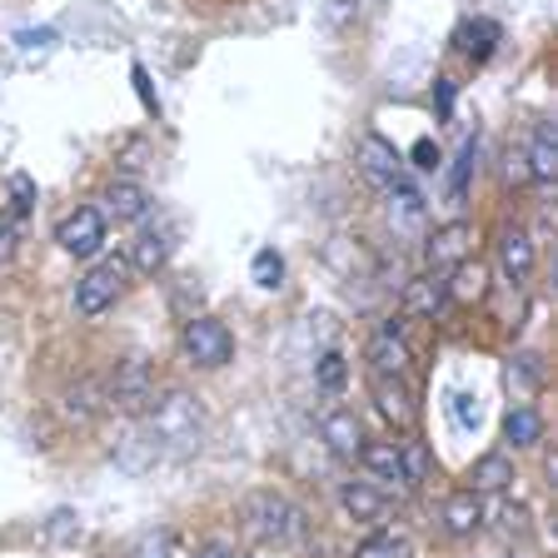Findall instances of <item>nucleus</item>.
I'll return each instance as SVG.
<instances>
[{"label":"nucleus","instance_id":"obj_1","mask_svg":"<svg viewBox=\"0 0 558 558\" xmlns=\"http://www.w3.org/2000/svg\"><path fill=\"white\" fill-rule=\"evenodd\" d=\"M199 429H205V414H199L195 395L185 389H170V395L150 399V434L165 449H195Z\"/></svg>","mask_w":558,"mask_h":558},{"label":"nucleus","instance_id":"obj_2","mask_svg":"<svg viewBox=\"0 0 558 558\" xmlns=\"http://www.w3.org/2000/svg\"><path fill=\"white\" fill-rule=\"evenodd\" d=\"M240 519H244V534L255 538V544H290V538L300 534V509H294L284 494H275V488L250 494Z\"/></svg>","mask_w":558,"mask_h":558},{"label":"nucleus","instance_id":"obj_3","mask_svg":"<svg viewBox=\"0 0 558 558\" xmlns=\"http://www.w3.org/2000/svg\"><path fill=\"white\" fill-rule=\"evenodd\" d=\"M180 354L195 369H220L234 360V335L225 329V319H209V314H190L185 329H180Z\"/></svg>","mask_w":558,"mask_h":558},{"label":"nucleus","instance_id":"obj_4","mask_svg":"<svg viewBox=\"0 0 558 558\" xmlns=\"http://www.w3.org/2000/svg\"><path fill=\"white\" fill-rule=\"evenodd\" d=\"M125 284H130V265H125V259H120V255L100 259V265H95L90 275L75 284V310H81L85 319H95V314H105V310H116L120 294H125Z\"/></svg>","mask_w":558,"mask_h":558},{"label":"nucleus","instance_id":"obj_5","mask_svg":"<svg viewBox=\"0 0 558 558\" xmlns=\"http://www.w3.org/2000/svg\"><path fill=\"white\" fill-rule=\"evenodd\" d=\"M155 399V374L145 360H120L105 379V409L116 414H145Z\"/></svg>","mask_w":558,"mask_h":558},{"label":"nucleus","instance_id":"obj_6","mask_svg":"<svg viewBox=\"0 0 558 558\" xmlns=\"http://www.w3.org/2000/svg\"><path fill=\"white\" fill-rule=\"evenodd\" d=\"M56 244L65 250V255H75V259L100 255V244H105V215H100V209H90V205H81L75 215H65V220H60Z\"/></svg>","mask_w":558,"mask_h":558},{"label":"nucleus","instance_id":"obj_7","mask_svg":"<svg viewBox=\"0 0 558 558\" xmlns=\"http://www.w3.org/2000/svg\"><path fill=\"white\" fill-rule=\"evenodd\" d=\"M424 255H429V269L449 275L453 265H464V259H474V225H464V220L439 225V230H434L429 240H424Z\"/></svg>","mask_w":558,"mask_h":558},{"label":"nucleus","instance_id":"obj_8","mask_svg":"<svg viewBox=\"0 0 558 558\" xmlns=\"http://www.w3.org/2000/svg\"><path fill=\"white\" fill-rule=\"evenodd\" d=\"M354 160H360V174L374 190H389L399 174H404V160H399V150L384 135H364L360 150H354Z\"/></svg>","mask_w":558,"mask_h":558},{"label":"nucleus","instance_id":"obj_9","mask_svg":"<svg viewBox=\"0 0 558 558\" xmlns=\"http://www.w3.org/2000/svg\"><path fill=\"white\" fill-rule=\"evenodd\" d=\"M409 360H414V354H409L399 325H384L379 335L369 339V374H374V379H404Z\"/></svg>","mask_w":558,"mask_h":558},{"label":"nucleus","instance_id":"obj_10","mask_svg":"<svg viewBox=\"0 0 558 558\" xmlns=\"http://www.w3.org/2000/svg\"><path fill=\"white\" fill-rule=\"evenodd\" d=\"M499 269L513 290L529 284V275H534V234L519 230V225H504L499 230Z\"/></svg>","mask_w":558,"mask_h":558},{"label":"nucleus","instance_id":"obj_11","mask_svg":"<svg viewBox=\"0 0 558 558\" xmlns=\"http://www.w3.org/2000/svg\"><path fill=\"white\" fill-rule=\"evenodd\" d=\"M523 165H529V185H554L558 174V130L554 120H538L534 125V140L523 150Z\"/></svg>","mask_w":558,"mask_h":558},{"label":"nucleus","instance_id":"obj_12","mask_svg":"<svg viewBox=\"0 0 558 558\" xmlns=\"http://www.w3.org/2000/svg\"><path fill=\"white\" fill-rule=\"evenodd\" d=\"M319 439L329 444L335 459H360L364 429H360V418H354V409H329V414L319 418Z\"/></svg>","mask_w":558,"mask_h":558},{"label":"nucleus","instance_id":"obj_13","mask_svg":"<svg viewBox=\"0 0 558 558\" xmlns=\"http://www.w3.org/2000/svg\"><path fill=\"white\" fill-rule=\"evenodd\" d=\"M360 464L369 469L379 484H389L395 494H409V478H404V464H399V444L395 439H374L360 449Z\"/></svg>","mask_w":558,"mask_h":558},{"label":"nucleus","instance_id":"obj_14","mask_svg":"<svg viewBox=\"0 0 558 558\" xmlns=\"http://www.w3.org/2000/svg\"><path fill=\"white\" fill-rule=\"evenodd\" d=\"M444 529H449V538H474L484 529V499L474 488H459L444 499Z\"/></svg>","mask_w":558,"mask_h":558},{"label":"nucleus","instance_id":"obj_15","mask_svg":"<svg viewBox=\"0 0 558 558\" xmlns=\"http://www.w3.org/2000/svg\"><path fill=\"white\" fill-rule=\"evenodd\" d=\"M374 409H379L395 429H409L414 414H418V404H414V395H409L404 379H374Z\"/></svg>","mask_w":558,"mask_h":558},{"label":"nucleus","instance_id":"obj_16","mask_svg":"<svg viewBox=\"0 0 558 558\" xmlns=\"http://www.w3.org/2000/svg\"><path fill=\"white\" fill-rule=\"evenodd\" d=\"M170 230H160V225H155V230H140L135 234V250H130V269H135V275H145V279H155L165 269V259H170Z\"/></svg>","mask_w":558,"mask_h":558},{"label":"nucleus","instance_id":"obj_17","mask_svg":"<svg viewBox=\"0 0 558 558\" xmlns=\"http://www.w3.org/2000/svg\"><path fill=\"white\" fill-rule=\"evenodd\" d=\"M105 209H110V220L116 225L145 220L150 195H145V185H135V180H110V190H105Z\"/></svg>","mask_w":558,"mask_h":558},{"label":"nucleus","instance_id":"obj_18","mask_svg":"<svg viewBox=\"0 0 558 558\" xmlns=\"http://www.w3.org/2000/svg\"><path fill=\"white\" fill-rule=\"evenodd\" d=\"M509 484H513L509 453H484V459H474V469H469V488H474L478 499H484V494H504Z\"/></svg>","mask_w":558,"mask_h":558},{"label":"nucleus","instance_id":"obj_19","mask_svg":"<svg viewBox=\"0 0 558 558\" xmlns=\"http://www.w3.org/2000/svg\"><path fill=\"white\" fill-rule=\"evenodd\" d=\"M389 225H395V230H418V225H424V195L409 185L404 174L389 185Z\"/></svg>","mask_w":558,"mask_h":558},{"label":"nucleus","instance_id":"obj_20","mask_svg":"<svg viewBox=\"0 0 558 558\" xmlns=\"http://www.w3.org/2000/svg\"><path fill=\"white\" fill-rule=\"evenodd\" d=\"M339 504H344L349 519H360V523L384 519V494L374 484H364V478H349V484L339 488Z\"/></svg>","mask_w":558,"mask_h":558},{"label":"nucleus","instance_id":"obj_21","mask_svg":"<svg viewBox=\"0 0 558 558\" xmlns=\"http://www.w3.org/2000/svg\"><path fill=\"white\" fill-rule=\"evenodd\" d=\"M444 279L439 275H424V279H409L404 290V314H414V319H434V314L444 310Z\"/></svg>","mask_w":558,"mask_h":558},{"label":"nucleus","instance_id":"obj_22","mask_svg":"<svg viewBox=\"0 0 558 558\" xmlns=\"http://www.w3.org/2000/svg\"><path fill=\"white\" fill-rule=\"evenodd\" d=\"M60 409H65V418H75V424H90V418L105 409V384L100 379H75L65 389V404Z\"/></svg>","mask_w":558,"mask_h":558},{"label":"nucleus","instance_id":"obj_23","mask_svg":"<svg viewBox=\"0 0 558 558\" xmlns=\"http://www.w3.org/2000/svg\"><path fill=\"white\" fill-rule=\"evenodd\" d=\"M453 46L464 50L469 60H488L494 50H499V25L494 21H464L459 31H453Z\"/></svg>","mask_w":558,"mask_h":558},{"label":"nucleus","instance_id":"obj_24","mask_svg":"<svg viewBox=\"0 0 558 558\" xmlns=\"http://www.w3.org/2000/svg\"><path fill=\"white\" fill-rule=\"evenodd\" d=\"M504 439H509L513 449H534V444L544 439V414H538L534 404L509 409V418H504Z\"/></svg>","mask_w":558,"mask_h":558},{"label":"nucleus","instance_id":"obj_25","mask_svg":"<svg viewBox=\"0 0 558 558\" xmlns=\"http://www.w3.org/2000/svg\"><path fill=\"white\" fill-rule=\"evenodd\" d=\"M444 294H453L459 304H474V300H484V269L478 265H453V279H444Z\"/></svg>","mask_w":558,"mask_h":558},{"label":"nucleus","instance_id":"obj_26","mask_svg":"<svg viewBox=\"0 0 558 558\" xmlns=\"http://www.w3.org/2000/svg\"><path fill=\"white\" fill-rule=\"evenodd\" d=\"M474 170H478V140L469 135V140H464V150H459V160H453L449 205H464V195H469V180H474Z\"/></svg>","mask_w":558,"mask_h":558},{"label":"nucleus","instance_id":"obj_27","mask_svg":"<svg viewBox=\"0 0 558 558\" xmlns=\"http://www.w3.org/2000/svg\"><path fill=\"white\" fill-rule=\"evenodd\" d=\"M354 558H414V544H409L404 534H395V529H384V534L364 538V544L354 548Z\"/></svg>","mask_w":558,"mask_h":558},{"label":"nucleus","instance_id":"obj_28","mask_svg":"<svg viewBox=\"0 0 558 558\" xmlns=\"http://www.w3.org/2000/svg\"><path fill=\"white\" fill-rule=\"evenodd\" d=\"M344 379H349V364L339 349H329V354H319V364H314V384L325 389V395H344Z\"/></svg>","mask_w":558,"mask_h":558},{"label":"nucleus","instance_id":"obj_29","mask_svg":"<svg viewBox=\"0 0 558 558\" xmlns=\"http://www.w3.org/2000/svg\"><path fill=\"white\" fill-rule=\"evenodd\" d=\"M399 464H404L409 488L429 484V449H424V444H418V439H404V444H399Z\"/></svg>","mask_w":558,"mask_h":558},{"label":"nucleus","instance_id":"obj_30","mask_svg":"<svg viewBox=\"0 0 558 558\" xmlns=\"http://www.w3.org/2000/svg\"><path fill=\"white\" fill-rule=\"evenodd\" d=\"M538 379H544V369H538V354H513L509 360V389H519L523 399L538 389Z\"/></svg>","mask_w":558,"mask_h":558},{"label":"nucleus","instance_id":"obj_31","mask_svg":"<svg viewBox=\"0 0 558 558\" xmlns=\"http://www.w3.org/2000/svg\"><path fill=\"white\" fill-rule=\"evenodd\" d=\"M250 279H255L259 290H279L284 284V255L279 250H259L255 265H250Z\"/></svg>","mask_w":558,"mask_h":558},{"label":"nucleus","instance_id":"obj_32","mask_svg":"<svg viewBox=\"0 0 558 558\" xmlns=\"http://www.w3.org/2000/svg\"><path fill=\"white\" fill-rule=\"evenodd\" d=\"M21 234H25V215H21V209H0V265H5V259H15Z\"/></svg>","mask_w":558,"mask_h":558},{"label":"nucleus","instance_id":"obj_33","mask_svg":"<svg viewBox=\"0 0 558 558\" xmlns=\"http://www.w3.org/2000/svg\"><path fill=\"white\" fill-rule=\"evenodd\" d=\"M354 15H360V0H325V25L329 31H349L354 25Z\"/></svg>","mask_w":558,"mask_h":558},{"label":"nucleus","instance_id":"obj_34","mask_svg":"<svg viewBox=\"0 0 558 558\" xmlns=\"http://www.w3.org/2000/svg\"><path fill=\"white\" fill-rule=\"evenodd\" d=\"M135 558H174V534H165V529L160 534H145L135 544Z\"/></svg>","mask_w":558,"mask_h":558},{"label":"nucleus","instance_id":"obj_35","mask_svg":"<svg viewBox=\"0 0 558 558\" xmlns=\"http://www.w3.org/2000/svg\"><path fill=\"white\" fill-rule=\"evenodd\" d=\"M15 46H21L25 56H35V50L46 56V50L56 46V31H50V25H40V31H21V35H15Z\"/></svg>","mask_w":558,"mask_h":558},{"label":"nucleus","instance_id":"obj_36","mask_svg":"<svg viewBox=\"0 0 558 558\" xmlns=\"http://www.w3.org/2000/svg\"><path fill=\"white\" fill-rule=\"evenodd\" d=\"M31 205H35V180H31V174H15V180H11V209L31 215Z\"/></svg>","mask_w":558,"mask_h":558},{"label":"nucleus","instance_id":"obj_37","mask_svg":"<svg viewBox=\"0 0 558 558\" xmlns=\"http://www.w3.org/2000/svg\"><path fill=\"white\" fill-rule=\"evenodd\" d=\"M130 75H135V90H140V100H145V110H150V116H160V95L150 90V70H145V65H135V70H130Z\"/></svg>","mask_w":558,"mask_h":558},{"label":"nucleus","instance_id":"obj_38","mask_svg":"<svg viewBox=\"0 0 558 558\" xmlns=\"http://www.w3.org/2000/svg\"><path fill=\"white\" fill-rule=\"evenodd\" d=\"M504 180H509V185H529V165H523V150H509V165H504Z\"/></svg>","mask_w":558,"mask_h":558},{"label":"nucleus","instance_id":"obj_39","mask_svg":"<svg viewBox=\"0 0 558 558\" xmlns=\"http://www.w3.org/2000/svg\"><path fill=\"white\" fill-rule=\"evenodd\" d=\"M453 414H459V424H464V429H474V424H478V404L469 395H453Z\"/></svg>","mask_w":558,"mask_h":558},{"label":"nucleus","instance_id":"obj_40","mask_svg":"<svg viewBox=\"0 0 558 558\" xmlns=\"http://www.w3.org/2000/svg\"><path fill=\"white\" fill-rule=\"evenodd\" d=\"M414 165H418V170H434V165H439V145H434V140H418V145H414Z\"/></svg>","mask_w":558,"mask_h":558},{"label":"nucleus","instance_id":"obj_41","mask_svg":"<svg viewBox=\"0 0 558 558\" xmlns=\"http://www.w3.org/2000/svg\"><path fill=\"white\" fill-rule=\"evenodd\" d=\"M195 558H240V554H234L230 544H205V548H199Z\"/></svg>","mask_w":558,"mask_h":558},{"label":"nucleus","instance_id":"obj_42","mask_svg":"<svg viewBox=\"0 0 558 558\" xmlns=\"http://www.w3.org/2000/svg\"><path fill=\"white\" fill-rule=\"evenodd\" d=\"M449 105H453V85L439 81V110H444V120H449Z\"/></svg>","mask_w":558,"mask_h":558}]
</instances>
